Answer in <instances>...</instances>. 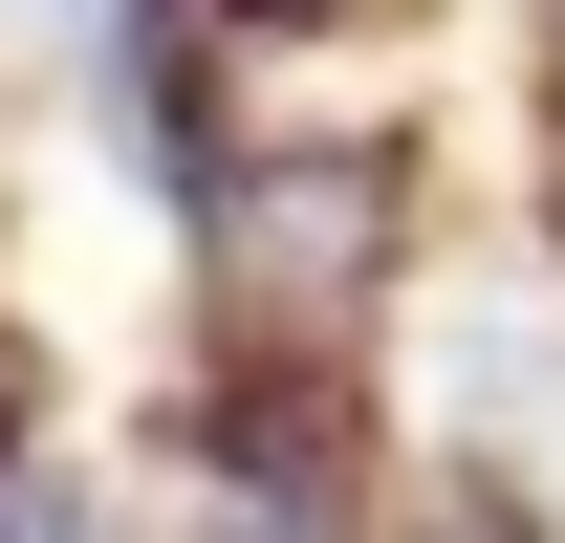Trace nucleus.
<instances>
[{"label":"nucleus","instance_id":"1","mask_svg":"<svg viewBox=\"0 0 565 543\" xmlns=\"http://www.w3.org/2000/svg\"><path fill=\"white\" fill-rule=\"evenodd\" d=\"M174 239H196V370L370 392L392 327L435 305V152L370 109H239L174 174Z\"/></svg>","mask_w":565,"mask_h":543},{"label":"nucleus","instance_id":"2","mask_svg":"<svg viewBox=\"0 0 565 543\" xmlns=\"http://www.w3.org/2000/svg\"><path fill=\"white\" fill-rule=\"evenodd\" d=\"M0 22H22V44H66V66H87V44H131L152 0H0Z\"/></svg>","mask_w":565,"mask_h":543},{"label":"nucleus","instance_id":"3","mask_svg":"<svg viewBox=\"0 0 565 543\" xmlns=\"http://www.w3.org/2000/svg\"><path fill=\"white\" fill-rule=\"evenodd\" d=\"M22 457H44V348L0 327V478H22Z\"/></svg>","mask_w":565,"mask_h":543},{"label":"nucleus","instance_id":"4","mask_svg":"<svg viewBox=\"0 0 565 543\" xmlns=\"http://www.w3.org/2000/svg\"><path fill=\"white\" fill-rule=\"evenodd\" d=\"M544 283H565V109H544Z\"/></svg>","mask_w":565,"mask_h":543},{"label":"nucleus","instance_id":"5","mask_svg":"<svg viewBox=\"0 0 565 543\" xmlns=\"http://www.w3.org/2000/svg\"><path fill=\"white\" fill-rule=\"evenodd\" d=\"M522 478H544V522H565V435H544V457H522Z\"/></svg>","mask_w":565,"mask_h":543}]
</instances>
